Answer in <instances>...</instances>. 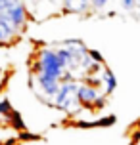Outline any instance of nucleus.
Listing matches in <instances>:
<instances>
[{
	"label": "nucleus",
	"mask_w": 140,
	"mask_h": 145,
	"mask_svg": "<svg viewBox=\"0 0 140 145\" xmlns=\"http://www.w3.org/2000/svg\"><path fill=\"white\" fill-rule=\"evenodd\" d=\"M37 72L38 74H44L46 78H50V80H58L59 82V78L65 76L67 69L59 63L56 50H48V48H46V50H42L40 56H38Z\"/></svg>",
	"instance_id": "nucleus-1"
},
{
	"label": "nucleus",
	"mask_w": 140,
	"mask_h": 145,
	"mask_svg": "<svg viewBox=\"0 0 140 145\" xmlns=\"http://www.w3.org/2000/svg\"><path fill=\"white\" fill-rule=\"evenodd\" d=\"M2 15L12 25L15 35H19L25 29V25H27V12H25V6L19 4V2H6V8H4Z\"/></svg>",
	"instance_id": "nucleus-2"
},
{
	"label": "nucleus",
	"mask_w": 140,
	"mask_h": 145,
	"mask_svg": "<svg viewBox=\"0 0 140 145\" xmlns=\"http://www.w3.org/2000/svg\"><path fill=\"white\" fill-rule=\"evenodd\" d=\"M102 92L98 90L92 84H79V90H77V99L83 105H96V101L102 97Z\"/></svg>",
	"instance_id": "nucleus-3"
},
{
	"label": "nucleus",
	"mask_w": 140,
	"mask_h": 145,
	"mask_svg": "<svg viewBox=\"0 0 140 145\" xmlns=\"http://www.w3.org/2000/svg\"><path fill=\"white\" fill-rule=\"evenodd\" d=\"M35 82H37V86L40 88V92L46 95V97H56V94L59 92V82L58 80H50V78H46L44 74H35Z\"/></svg>",
	"instance_id": "nucleus-4"
},
{
	"label": "nucleus",
	"mask_w": 140,
	"mask_h": 145,
	"mask_svg": "<svg viewBox=\"0 0 140 145\" xmlns=\"http://www.w3.org/2000/svg\"><path fill=\"white\" fill-rule=\"evenodd\" d=\"M100 84H102V94L106 97L113 94V90L117 86V80H115V76H113V72L110 69H104L102 71V74H100Z\"/></svg>",
	"instance_id": "nucleus-5"
},
{
	"label": "nucleus",
	"mask_w": 140,
	"mask_h": 145,
	"mask_svg": "<svg viewBox=\"0 0 140 145\" xmlns=\"http://www.w3.org/2000/svg\"><path fill=\"white\" fill-rule=\"evenodd\" d=\"M15 36V31L12 29V25L6 21V17L0 14V44H8L12 42Z\"/></svg>",
	"instance_id": "nucleus-6"
},
{
	"label": "nucleus",
	"mask_w": 140,
	"mask_h": 145,
	"mask_svg": "<svg viewBox=\"0 0 140 145\" xmlns=\"http://www.w3.org/2000/svg\"><path fill=\"white\" fill-rule=\"evenodd\" d=\"M69 12H87L90 10V2H65Z\"/></svg>",
	"instance_id": "nucleus-7"
},
{
	"label": "nucleus",
	"mask_w": 140,
	"mask_h": 145,
	"mask_svg": "<svg viewBox=\"0 0 140 145\" xmlns=\"http://www.w3.org/2000/svg\"><path fill=\"white\" fill-rule=\"evenodd\" d=\"M8 111H10V103H8L6 99H2V101H0V116L8 115Z\"/></svg>",
	"instance_id": "nucleus-8"
},
{
	"label": "nucleus",
	"mask_w": 140,
	"mask_h": 145,
	"mask_svg": "<svg viewBox=\"0 0 140 145\" xmlns=\"http://www.w3.org/2000/svg\"><path fill=\"white\" fill-rule=\"evenodd\" d=\"M119 6L123 8V10H133V8L136 6V2H127V0H125V2H121Z\"/></svg>",
	"instance_id": "nucleus-9"
},
{
	"label": "nucleus",
	"mask_w": 140,
	"mask_h": 145,
	"mask_svg": "<svg viewBox=\"0 0 140 145\" xmlns=\"http://www.w3.org/2000/svg\"><path fill=\"white\" fill-rule=\"evenodd\" d=\"M0 124H2V116H0Z\"/></svg>",
	"instance_id": "nucleus-10"
}]
</instances>
